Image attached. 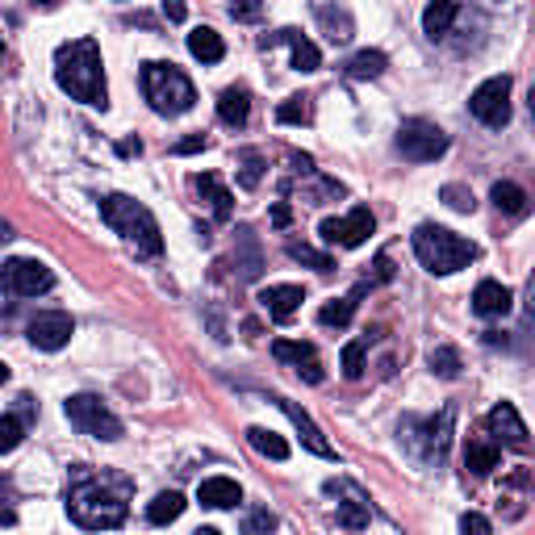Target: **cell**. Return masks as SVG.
<instances>
[{
    "label": "cell",
    "mask_w": 535,
    "mask_h": 535,
    "mask_svg": "<svg viewBox=\"0 0 535 535\" xmlns=\"http://www.w3.org/2000/svg\"><path fill=\"white\" fill-rule=\"evenodd\" d=\"M55 80L67 97H76L92 109H105L109 105V92H105V63H101V46L92 38H76L55 51Z\"/></svg>",
    "instance_id": "obj_1"
},
{
    "label": "cell",
    "mask_w": 535,
    "mask_h": 535,
    "mask_svg": "<svg viewBox=\"0 0 535 535\" xmlns=\"http://www.w3.org/2000/svg\"><path fill=\"white\" fill-rule=\"evenodd\" d=\"M101 218L109 222L113 235H122V243L134 247V255H143V260H155V255L164 251L159 222H155V214H151L143 201H134L126 193H109L101 201Z\"/></svg>",
    "instance_id": "obj_2"
},
{
    "label": "cell",
    "mask_w": 535,
    "mask_h": 535,
    "mask_svg": "<svg viewBox=\"0 0 535 535\" xmlns=\"http://www.w3.org/2000/svg\"><path fill=\"white\" fill-rule=\"evenodd\" d=\"M67 515L88 531H109L126 523V498L113 494L101 477H76L67 490Z\"/></svg>",
    "instance_id": "obj_3"
},
{
    "label": "cell",
    "mask_w": 535,
    "mask_h": 535,
    "mask_svg": "<svg viewBox=\"0 0 535 535\" xmlns=\"http://www.w3.org/2000/svg\"><path fill=\"white\" fill-rule=\"evenodd\" d=\"M414 255H418V264H423L427 272L452 276V272L469 268L477 260V243L460 239V235H452V230L435 226V222H423L414 230Z\"/></svg>",
    "instance_id": "obj_4"
},
{
    "label": "cell",
    "mask_w": 535,
    "mask_h": 535,
    "mask_svg": "<svg viewBox=\"0 0 535 535\" xmlns=\"http://www.w3.org/2000/svg\"><path fill=\"white\" fill-rule=\"evenodd\" d=\"M143 92H147L151 109L164 113V118H180V113H189L197 101L193 80L184 76L176 63H143Z\"/></svg>",
    "instance_id": "obj_5"
},
{
    "label": "cell",
    "mask_w": 535,
    "mask_h": 535,
    "mask_svg": "<svg viewBox=\"0 0 535 535\" xmlns=\"http://www.w3.org/2000/svg\"><path fill=\"white\" fill-rule=\"evenodd\" d=\"M63 414H67V423H72L80 435L105 439V444L122 439V418L113 414L101 398H92V393H76V398H67L63 402Z\"/></svg>",
    "instance_id": "obj_6"
},
{
    "label": "cell",
    "mask_w": 535,
    "mask_h": 535,
    "mask_svg": "<svg viewBox=\"0 0 535 535\" xmlns=\"http://www.w3.org/2000/svg\"><path fill=\"white\" fill-rule=\"evenodd\" d=\"M398 151L410 164H431L448 151V134L439 130L435 122H423V118H410L398 126Z\"/></svg>",
    "instance_id": "obj_7"
},
{
    "label": "cell",
    "mask_w": 535,
    "mask_h": 535,
    "mask_svg": "<svg viewBox=\"0 0 535 535\" xmlns=\"http://www.w3.org/2000/svg\"><path fill=\"white\" fill-rule=\"evenodd\" d=\"M469 113L490 130H502L510 122V76H490L485 80L469 97Z\"/></svg>",
    "instance_id": "obj_8"
},
{
    "label": "cell",
    "mask_w": 535,
    "mask_h": 535,
    "mask_svg": "<svg viewBox=\"0 0 535 535\" xmlns=\"http://www.w3.org/2000/svg\"><path fill=\"white\" fill-rule=\"evenodd\" d=\"M0 281H5V289L17 293V297H38V293H46L55 285V272L42 260H9L5 268H0Z\"/></svg>",
    "instance_id": "obj_9"
},
{
    "label": "cell",
    "mask_w": 535,
    "mask_h": 535,
    "mask_svg": "<svg viewBox=\"0 0 535 535\" xmlns=\"http://www.w3.org/2000/svg\"><path fill=\"white\" fill-rule=\"evenodd\" d=\"M372 230H377V218H372L368 209H352L347 218H322L318 235H322V243H331V247H360Z\"/></svg>",
    "instance_id": "obj_10"
},
{
    "label": "cell",
    "mask_w": 535,
    "mask_h": 535,
    "mask_svg": "<svg viewBox=\"0 0 535 535\" xmlns=\"http://www.w3.org/2000/svg\"><path fill=\"white\" fill-rule=\"evenodd\" d=\"M72 331H76V322H72V314H63V310H46V314H38L34 322H30V343L34 347H42V352H59V347H67V339H72Z\"/></svg>",
    "instance_id": "obj_11"
},
{
    "label": "cell",
    "mask_w": 535,
    "mask_h": 535,
    "mask_svg": "<svg viewBox=\"0 0 535 535\" xmlns=\"http://www.w3.org/2000/svg\"><path fill=\"white\" fill-rule=\"evenodd\" d=\"M485 427H490V435H494V444H506V448H515V452H527V423L519 418V410L510 406V402H498L494 410H490V418H485Z\"/></svg>",
    "instance_id": "obj_12"
},
{
    "label": "cell",
    "mask_w": 535,
    "mask_h": 535,
    "mask_svg": "<svg viewBox=\"0 0 535 535\" xmlns=\"http://www.w3.org/2000/svg\"><path fill=\"white\" fill-rule=\"evenodd\" d=\"M272 356L281 360V364H293L301 377H306L310 385H322V360H318V352H314V343H297V339H276L272 343Z\"/></svg>",
    "instance_id": "obj_13"
},
{
    "label": "cell",
    "mask_w": 535,
    "mask_h": 535,
    "mask_svg": "<svg viewBox=\"0 0 535 535\" xmlns=\"http://www.w3.org/2000/svg\"><path fill=\"white\" fill-rule=\"evenodd\" d=\"M272 402L285 410V418H289V423L297 427V435H301V444H306L314 456H322V460H335V448L327 444V435L318 431V423H314V418H310L306 410H301L297 402H289V398H272Z\"/></svg>",
    "instance_id": "obj_14"
},
{
    "label": "cell",
    "mask_w": 535,
    "mask_h": 535,
    "mask_svg": "<svg viewBox=\"0 0 535 535\" xmlns=\"http://www.w3.org/2000/svg\"><path fill=\"white\" fill-rule=\"evenodd\" d=\"M276 42H289V51H293V67H297V72H318L322 55H318V46H314L306 34H297V30H276V34H268V38H264V51H268V46H276Z\"/></svg>",
    "instance_id": "obj_15"
},
{
    "label": "cell",
    "mask_w": 535,
    "mask_h": 535,
    "mask_svg": "<svg viewBox=\"0 0 535 535\" xmlns=\"http://www.w3.org/2000/svg\"><path fill=\"white\" fill-rule=\"evenodd\" d=\"M301 301H306V293H301L297 285H268L260 293V306L276 318V322H289L297 310H301Z\"/></svg>",
    "instance_id": "obj_16"
},
{
    "label": "cell",
    "mask_w": 535,
    "mask_h": 535,
    "mask_svg": "<svg viewBox=\"0 0 535 535\" xmlns=\"http://www.w3.org/2000/svg\"><path fill=\"white\" fill-rule=\"evenodd\" d=\"M510 301H515V293H510L506 285H498V281H481V285L473 289V310H477L481 318H502V314H510Z\"/></svg>",
    "instance_id": "obj_17"
},
{
    "label": "cell",
    "mask_w": 535,
    "mask_h": 535,
    "mask_svg": "<svg viewBox=\"0 0 535 535\" xmlns=\"http://www.w3.org/2000/svg\"><path fill=\"white\" fill-rule=\"evenodd\" d=\"M197 498H201V506L226 510V506H239L243 502V490H239V481H230V477H209V481H201Z\"/></svg>",
    "instance_id": "obj_18"
},
{
    "label": "cell",
    "mask_w": 535,
    "mask_h": 535,
    "mask_svg": "<svg viewBox=\"0 0 535 535\" xmlns=\"http://www.w3.org/2000/svg\"><path fill=\"white\" fill-rule=\"evenodd\" d=\"M498 460H502V448L494 439H469V448H464V464H469V473H477V477L494 473Z\"/></svg>",
    "instance_id": "obj_19"
},
{
    "label": "cell",
    "mask_w": 535,
    "mask_h": 535,
    "mask_svg": "<svg viewBox=\"0 0 535 535\" xmlns=\"http://www.w3.org/2000/svg\"><path fill=\"white\" fill-rule=\"evenodd\" d=\"M247 113H251V97L247 88H226L218 97V118L226 126H247Z\"/></svg>",
    "instance_id": "obj_20"
},
{
    "label": "cell",
    "mask_w": 535,
    "mask_h": 535,
    "mask_svg": "<svg viewBox=\"0 0 535 535\" xmlns=\"http://www.w3.org/2000/svg\"><path fill=\"white\" fill-rule=\"evenodd\" d=\"M193 184H197V193L214 205V214L218 218H230V209H235V197L226 193V184L214 176V172H205V176H193Z\"/></svg>",
    "instance_id": "obj_21"
},
{
    "label": "cell",
    "mask_w": 535,
    "mask_h": 535,
    "mask_svg": "<svg viewBox=\"0 0 535 535\" xmlns=\"http://www.w3.org/2000/svg\"><path fill=\"white\" fill-rule=\"evenodd\" d=\"M189 51H193V59H201V63H218V59L226 55V46H222V34H218V30L197 26V30L189 34Z\"/></svg>",
    "instance_id": "obj_22"
},
{
    "label": "cell",
    "mask_w": 535,
    "mask_h": 535,
    "mask_svg": "<svg viewBox=\"0 0 535 535\" xmlns=\"http://www.w3.org/2000/svg\"><path fill=\"white\" fill-rule=\"evenodd\" d=\"M490 201L502 209V214H510V218H519V214H527V193L519 189L515 180H498L494 189H490Z\"/></svg>",
    "instance_id": "obj_23"
},
{
    "label": "cell",
    "mask_w": 535,
    "mask_h": 535,
    "mask_svg": "<svg viewBox=\"0 0 535 535\" xmlns=\"http://www.w3.org/2000/svg\"><path fill=\"white\" fill-rule=\"evenodd\" d=\"M385 63H389V59H385L381 51H356L352 59L343 63V72L352 76V80H377V76L385 72Z\"/></svg>",
    "instance_id": "obj_24"
},
{
    "label": "cell",
    "mask_w": 535,
    "mask_h": 535,
    "mask_svg": "<svg viewBox=\"0 0 535 535\" xmlns=\"http://www.w3.org/2000/svg\"><path fill=\"white\" fill-rule=\"evenodd\" d=\"M184 506H189V502H184L176 490H164V494H155V502L147 506V519L159 523V527H164V523H176V519L184 515Z\"/></svg>",
    "instance_id": "obj_25"
},
{
    "label": "cell",
    "mask_w": 535,
    "mask_h": 535,
    "mask_svg": "<svg viewBox=\"0 0 535 535\" xmlns=\"http://www.w3.org/2000/svg\"><path fill=\"white\" fill-rule=\"evenodd\" d=\"M456 5H448V0H435V5H427L423 9V30L431 34V38H444L448 30H452V21H456Z\"/></svg>",
    "instance_id": "obj_26"
},
{
    "label": "cell",
    "mask_w": 535,
    "mask_h": 535,
    "mask_svg": "<svg viewBox=\"0 0 535 535\" xmlns=\"http://www.w3.org/2000/svg\"><path fill=\"white\" fill-rule=\"evenodd\" d=\"M247 439H251V448L260 452V456H268V460H289V444L276 431H268V427H251L247 431Z\"/></svg>",
    "instance_id": "obj_27"
},
{
    "label": "cell",
    "mask_w": 535,
    "mask_h": 535,
    "mask_svg": "<svg viewBox=\"0 0 535 535\" xmlns=\"http://www.w3.org/2000/svg\"><path fill=\"white\" fill-rule=\"evenodd\" d=\"M423 431H427V456L444 460V452H448V435H452V410L439 414V423H435V418H431V423H423Z\"/></svg>",
    "instance_id": "obj_28"
},
{
    "label": "cell",
    "mask_w": 535,
    "mask_h": 535,
    "mask_svg": "<svg viewBox=\"0 0 535 535\" xmlns=\"http://www.w3.org/2000/svg\"><path fill=\"white\" fill-rule=\"evenodd\" d=\"M352 314H356V301L352 297H335V301H327V306L318 310V322L322 327H347Z\"/></svg>",
    "instance_id": "obj_29"
},
{
    "label": "cell",
    "mask_w": 535,
    "mask_h": 535,
    "mask_svg": "<svg viewBox=\"0 0 535 535\" xmlns=\"http://www.w3.org/2000/svg\"><path fill=\"white\" fill-rule=\"evenodd\" d=\"M310 97H289V101H281V105H276V122H281V126H306L310 122Z\"/></svg>",
    "instance_id": "obj_30"
},
{
    "label": "cell",
    "mask_w": 535,
    "mask_h": 535,
    "mask_svg": "<svg viewBox=\"0 0 535 535\" xmlns=\"http://www.w3.org/2000/svg\"><path fill=\"white\" fill-rule=\"evenodd\" d=\"M339 527H347V531H360V527H368V502L360 498V494H352L343 506H339Z\"/></svg>",
    "instance_id": "obj_31"
},
{
    "label": "cell",
    "mask_w": 535,
    "mask_h": 535,
    "mask_svg": "<svg viewBox=\"0 0 535 535\" xmlns=\"http://www.w3.org/2000/svg\"><path fill=\"white\" fill-rule=\"evenodd\" d=\"M427 364H431V372H439L444 381H456V377H460V352H456V347H435Z\"/></svg>",
    "instance_id": "obj_32"
},
{
    "label": "cell",
    "mask_w": 535,
    "mask_h": 535,
    "mask_svg": "<svg viewBox=\"0 0 535 535\" xmlns=\"http://www.w3.org/2000/svg\"><path fill=\"white\" fill-rule=\"evenodd\" d=\"M314 13H318L322 26L331 30V38H335V42H347V38H352V17H347L343 9H322V5H318Z\"/></svg>",
    "instance_id": "obj_33"
},
{
    "label": "cell",
    "mask_w": 535,
    "mask_h": 535,
    "mask_svg": "<svg viewBox=\"0 0 535 535\" xmlns=\"http://www.w3.org/2000/svg\"><path fill=\"white\" fill-rule=\"evenodd\" d=\"M289 260L310 264V268H318V272H331V268H335L331 255H322V251H314V247H306V243H289Z\"/></svg>",
    "instance_id": "obj_34"
},
{
    "label": "cell",
    "mask_w": 535,
    "mask_h": 535,
    "mask_svg": "<svg viewBox=\"0 0 535 535\" xmlns=\"http://www.w3.org/2000/svg\"><path fill=\"white\" fill-rule=\"evenodd\" d=\"M339 364H343V377H347V381H360V377H364V343H360V339L347 343L343 356H339Z\"/></svg>",
    "instance_id": "obj_35"
},
{
    "label": "cell",
    "mask_w": 535,
    "mask_h": 535,
    "mask_svg": "<svg viewBox=\"0 0 535 535\" xmlns=\"http://www.w3.org/2000/svg\"><path fill=\"white\" fill-rule=\"evenodd\" d=\"M21 435H26V427H21V418H13V414L0 418V456L13 452V448L21 444Z\"/></svg>",
    "instance_id": "obj_36"
},
{
    "label": "cell",
    "mask_w": 535,
    "mask_h": 535,
    "mask_svg": "<svg viewBox=\"0 0 535 535\" xmlns=\"http://www.w3.org/2000/svg\"><path fill=\"white\" fill-rule=\"evenodd\" d=\"M276 531V515L272 510H251L243 519V535H272Z\"/></svg>",
    "instance_id": "obj_37"
},
{
    "label": "cell",
    "mask_w": 535,
    "mask_h": 535,
    "mask_svg": "<svg viewBox=\"0 0 535 535\" xmlns=\"http://www.w3.org/2000/svg\"><path fill=\"white\" fill-rule=\"evenodd\" d=\"M439 197H444L452 209H456V214H473V193L469 189H460V184H444V193H439Z\"/></svg>",
    "instance_id": "obj_38"
},
{
    "label": "cell",
    "mask_w": 535,
    "mask_h": 535,
    "mask_svg": "<svg viewBox=\"0 0 535 535\" xmlns=\"http://www.w3.org/2000/svg\"><path fill=\"white\" fill-rule=\"evenodd\" d=\"M460 535H494V527H490V519H485V515L469 510V515L460 519Z\"/></svg>",
    "instance_id": "obj_39"
},
{
    "label": "cell",
    "mask_w": 535,
    "mask_h": 535,
    "mask_svg": "<svg viewBox=\"0 0 535 535\" xmlns=\"http://www.w3.org/2000/svg\"><path fill=\"white\" fill-rule=\"evenodd\" d=\"M243 184H247V189H255V184H260V155H255V151H247L243 155Z\"/></svg>",
    "instance_id": "obj_40"
},
{
    "label": "cell",
    "mask_w": 535,
    "mask_h": 535,
    "mask_svg": "<svg viewBox=\"0 0 535 535\" xmlns=\"http://www.w3.org/2000/svg\"><path fill=\"white\" fill-rule=\"evenodd\" d=\"M197 151H205V138H201V134H193V138H180V143L172 147V155H197Z\"/></svg>",
    "instance_id": "obj_41"
},
{
    "label": "cell",
    "mask_w": 535,
    "mask_h": 535,
    "mask_svg": "<svg viewBox=\"0 0 535 535\" xmlns=\"http://www.w3.org/2000/svg\"><path fill=\"white\" fill-rule=\"evenodd\" d=\"M230 17L251 21V17H260V5H230Z\"/></svg>",
    "instance_id": "obj_42"
},
{
    "label": "cell",
    "mask_w": 535,
    "mask_h": 535,
    "mask_svg": "<svg viewBox=\"0 0 535 535\" xmlns=\"http://www.w3.org/2000/svg\"><path fill=\"white\" fill-rule=\"evenodd\" d=\"M5 494H9V481L0 477V502H9ZM0 523H13V510H9V506H0Z\"/></svg>",
    "instance_id": "obj_43"
},
{
    "label": "cell",
    "mask_w": 535,
    "mask_h": 535,
    "mask_svg": "<svg viewBox=\"0 0 535 535\" xmlns=\"http://www.w3.org/2000/svg\"><path fill=\"white\" fill-rule=\"evenodd\" d=\"M272 222H276V226H289V205H276V209H272Z\"/></svg>",
    "instance_id": "obj_44"
},
{
    "label": "cell",
    "mask_w": 535,
    "mask_h": 535,
    "mask_svg": "<svg viewBox=\"0 0 535 535\" xmlns=\"http://www.w3.org/2000/svg\"><path fill=\"white\" fill-rule=\"evenodd\" d=\"M164 13H168V21H184V5H164Z\"/></svg>",
    "instance_id": "obj_45"
},
{
    "label": "cell",
    "mask_w": 535,
    "mask_h": 535,
    "mask_svg": "<svg viewBox=\"0 0 535 535\" xmlns=\"http://www.w3.org/2000/svg\"><path fill=\"white\" fill-rule=\"evenodd\" d=\"M193 535H222V531H214V527H201V531H193Z\"/></svg>",
    "instance_id": "obj_46"
},
{
    "label": "cell",
    "mask_w": 535,
    "mask_h": 535,
    "mask_svg": "<svg viewBox=\"0 0 535 535\" xmlns=\"http://www.w3.org/2000/svg\"><path fill=\"white\" fill-rule=\"evenodd\" d=\"M5 381H9V368H5V364H0V385H5Z\"/></svg>",
    "instance_id": "obj_47"
},
{
    "label": "cell",
    "mask_w": 535,
    "mask_h": 535,
    "mask_svg": "<svg viewBox=\"0 0 535 535\" xmlns=\"http://www.w3.org/2000/svg\"><path fill=\"white\" fill-rule=\"evenodd\" d=\"M0 63H5V46H0Z\"/></svg>",
    "instance_id": "obj_48"
}]
</instances>
